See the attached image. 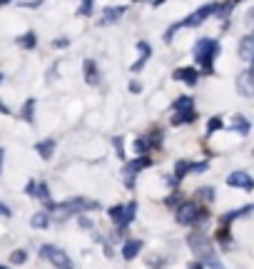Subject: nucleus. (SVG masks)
<instances>
[{
  "label": "nucleus",
  "instance_id": "obj_22",
  "mask_svg": "<svg viewBox=\"0 0 254 269\" xmlns=\"http://www.w3.org/2000/svg\"><path fill=\"white\" fill-rule=\"evenodd\" d=\"M190 165L192 162H187V160H179L175 165V180H182V177H187V172H190Z\"/></svg>",
  "mask_w": 254,
  "mask_h": 269
},
{
  "label": "nucleus",
  "instance_id": "obj_26",
  "mask_svg": "<svg viewBox=\"0 0 254 269\" xmlns=\"http://www.w3.org/2000/svg\"><path fill=\"white\" fill-rule=\"evenodd\" d=\"M222 117H212L210 122H207V134H212V132H217V130H222Z\"/></svg>",
  "mask_w": 254,
  "mask_h": 269
},
{
  "label": "nucleus",
  "instance_id": "obj_7",
  "mask_svg": "<svg viewBox=\"0 0 254 269\" xmlns=\"http://www.w3.org/2000/svg\"><path fill=\"white\" fill-rule=\"evenodd\" d=\"M217 8H219V5H204V8H199L197 13H192L187 20H182L179 25H182V28H197V25H202L204 20L210 18V13H217Z\"/></svg>",
  "mask_w": 254,
  "mask_h": 269
},
{
  "label": "nucleus",
  "instance_id": "obj_35",
  "mask_svg": "<svg viewBox=\"0 0 254 269\" xmlns=\"http://www.w3.org/2000/svg\"><path fill=\"white\" fill-rule=\"evenodd\" d=\"M130 93H142V85H140L137 80H132V82H130Z\"/></svg>",
  "mask_w": 254,
  "mask_h": 269
},
{
  "label": "nucleus",
  "instance_id": "obj_21",
  "mask_svg": "<svg viewBox=\"0 0 254 269\" xmlns=\"http://www.w3.org/2000/svg\"><path fill=\"white\" fill-rule=\"evenodd\" d=\"M190 107H195V100H192L190 95L177 97L175 100V113H179V110H190Z\"/></svg>",
  "mask_w": 254,
  "mask_h": 269
},
{
  "label": "nucleus",
  "instance_id": "obj_10",
  "mask_svg": "<svg viewBox=\"0 0 254 269\" xmlns=\"http://www.w3.org/2000/svg\"><path fill=\"white\" fill-rule=\"evenodd\" d=\"M239 58L244 62H252L254 60V33H249V35H244L239 40Z\"/></svg>",
  "mask_w": 254,
  "mask_h": 269
},
{
  "label": "nucleus",
  "instance_id": "obj_42",
  "mask_svg": "<svg viewBox=\"0 0 254 269\" xmlns=\"http://www.w3.org/2000/svg\"><path fill=\"white\" fill-rule=\"evenodd\" d=\"M0 80H3V75H0Z\"/></svg>",
  "mask_w": 254,
  "mask_h": 269
},
{
  "label": "nucleus",
  "instance_id": "obj_17",
  "mask_svg": "<svg viewBox=\"0 0 254 269\" xmlns=\"http://www.w3.org/2000/svg\"><path fill=\"white\" fill-rule=\"evenodd\" d=\"M137 48H140V53H142V55H140V60H137L135 65H132V73H140V70L145 68L147 58H150V45H147V42H140Z\"/></svg>",
  "mask_w": 254,
  "mask_h": 269
},
{
  "label": "nucleus",
  "instance_id": "obj_28",
  "mask_svg": "<svg viewBox=\"0 0 254 269\" xmlns=\"http://www.w3.org/2000/svg\"><path fill=\"white\" fill-rule=\"evenodd\" d=\"M93 3H95V0H82V5H80V15H90V13H93Z\"/></svg>",
  "mask_w": 254,
  "mask_h": 269
},
{
  "label": "nucleus",
  "instance_id": "obj_40",
  "mask_svg": "<svg viewBox=\"0 0 254 269\" xmlns=\"http://www.w3.org/2000/svg\"><path fill=\"white\" fill-rule=\"evenodd\" d=\"M249 73H252V75H254V60H252V62H249Z\"/></svg>",
  "mask_w": 254,
  "mask_h": 269
},
{
  "label": "nucleus",
  "instance_id": "obj_38",
  "mask_svg": "<svg viewBox=\"0 0 254 269\" xmlns=\"http://www.w3.org/2000/svg\"><path fill=\"white\" fill-rule=\"evenodd\" d=\"M247 15H249V18H247V23H249V25H254V8L247 13Z\"/></svg>",
  "mask_w": 254,
  "mask_h": 269
},
{
  "label": "nucleus",
  "instance_id": "obj_5",
  "mask_svg": "<svg viewBox=\"0 0 254 269\" xmlns=\"http://www.w3.org/2000/svg\"><path fill=\"white\" fill-rule=\"evenodd\" d=\"M175 214H177V222L184 225V227H187V225H195L197 219H199V212H197L195 202H182V205L177 207Z\"/></svg>",
  "mask_w": 254,
  "mask_h": 269
},
{
  "label": "nucleus",
  "instance_id": "obj_8",
  "mask_svg": "<svg viewBox=\"0 0 254 269\" xmlns=\"http://www.w3.org/2000/svg\"><path fill=\"white\" fill-rule=\"evenodd\" d=\"M227 185L229 187H239V190H254V180H252V174H247V172H232L229 177H227Z\"/></svg>",
  "mask_w": 254,
  "mask_h": 269
},
{
  "label": "nucleus",
  "instance_id": "obj_23",
  "mask_svg": "<svg viewBox=\"0 0 254 269\" xmlns=\"http://www.w3.org/2000/svg\"><path fill=\"white\" fill-rule=\"evenodd\" d=\"M18 45H20V48H28V50H30V48H35V45H38V38H35V33H25V35L18 40Z\"/></svg>",
  "mask_w": 254,
  "mask_h": 269
},
{
  "label": "nucleus",
  "instance_id": "obj_29",
  "mask_svg": "<svg viewBox=\"0 0 254 269\" xmlns=\"http://www.w3.org/2000/svg\"><path fill=\"white\" fill-rule=\"evenodd\" d=\"M78 225L82 230H93V222H90V217H85V214H78Z\"/></svg>",
  "mask_w": 254,
  "mask_h": 269
},
{
  "label": "nucleus",
  "instance_id": "obj_30",
  "mask_svg": "<svg viewBox=\"0 0 254 269\" xmlns=\"http://www.w3.org/2000/svg\"><path fill=\"white\" fill-rule=\"evenodd\" d=\"M204 170H207V162H192V165H190V172L195 174V172H204Z\"/></svg>",
  "mask_w": 254,
  "mask_h": 269
},
{
  "label": "nucleus",
  "instance_id": "obj_9",
  "mask_svg": "<svg viewBox=\"0 0 254 269\" xmlns=\"http://www.w3.org/2000/svg\"><path fill=\"white\" fill-rule=\"evenodd\" d=\"M175 80H179V82H184V85H190V87H195L197 80H199V70L197 68H179V70H175Z\"/></svg>",
  "mask_w": 254,
  "mask_h": 269
},
{
  "label": "nucleus",
  "instance_id": "obj_12",
  "mask_svg": "<svg viewBox=\"0 0 254 269\" xmlns=\"http://www.w3.org/2000/svg\"><path fill=\"white\" fill-rule=\"evenodd\" d=\"M140 252H142V239H127L125 247H122V257H125L127 262H132Z\"/></svg>",
  "mask_w": 254,
  "mask_h": 269
},
{
  "label": "nucleus",
  "instance_id": "obj_11",
  "mask_svg": "<svg viewBox=\"0 0 254 269\" xmlns=\"http://www.w3.org/2000/svg\"><path fill=\"white\" fill-rule=\"evenodd\" d=\"M82 73H85V82L87 85H100V68L95 60H85L82 62Z\"/></svg>",
  "mask_w": 254,
  "mask_h": 269
},
{
  "label": "nucleus",
  "instance_id": "obj_41",
  "mask_svg": "<svg viewBox=\"0 0 254 269\" xmlns=\"http://www.w3.org/2000/svg\"><path fill=\"white\" fill-rule=\"evenodd\" d=\"M0 269H8V267H5V264H0Z\"/></svg>",
  "mask_w": 254,
  "mask_h": 269
},
{
  "label": "nucleus",
  "instance_id": "obj_33",
  "mask_svg": "<svg viewBox=\"0 0 254 269\" xmlns=\"http://www.w3.org/2000/svg\"><path fill=\"white\" fill-rule=\"evenodd\" d=\"M35 187H38V182H35V180H30V182H28V187H25V192L30 194V197H35Z\"/></svg>",
  "mask_w": 254,
  "mask_h": 269
},
{
  "label": "nucleus",
  "instance_id": "obj_15",
  "mask_svg": "<svg viewBox=\"0 0 254 269\" xmlns=\"http://www.w3.org/2000/svg\"><path fill=\"white\" fill-rule=\"evenodd\" d=\"M48 225H50V214L48 212H35L30 217V227H35V230H45Z\"/></svg>",
  "mask_w": 254,
  "mask_h": 269
},
{
  "label": "nucleus",
  "instance_id": "obj_39",
  "mask_svg": "<svg viewBox=\"0 0 254 269\" xmlns=\"http://www.w3.org/2000/svg\"><path fill=\"white\" fill-rule=\"evenodd\" d=\"M3 160H5V150L0 147V170H3Z\"/></svg>",
  "mask_w": 254,
  "mask_h": 269
},
{
  "label": "nucleus",
  "instance_id": "obj_32",
  "mask_svg": "<svg viewBox=\"0 0 254 269\" xmlns=\"http://www.w3.org/2000/svg\"><path fill=\"white\" fill-rule=\"evenodd\" d=\"M199 194H202L204 199H215V190H212V187H202V190H199Z\"/></svg>",
  "mask_w": 254,
  "mask_h": 269
},
{
  "label": "nucleus",
  "instance_id": "obj_16",
  "mask_svg": "<svg viewBox=\"0 0 254 269\" xmlns=\"http://www.w3.org/2000/svg\"><path fill=\"white\" fill-rule=\"evenodd\" d=\"M122 13H125V5H118V8H105V18L100 20V25H110L112 20H120Z\"/></svg>",
  "mask_w": 254,
  "mask_h": 269
},
{
  "label": "nucleus",
  "instance_id": "obj_3",
  "mask_svg": "<svg viewBox=\"0 0 254 269\" xmlns=\"http://www.w3.org/2000/svg\"><path fill=\"white\" fill-rule=\"evenodd\" d=\"M40 257L48 259L50 264H55L58 269H73V259L60 250V247H55V244H42L40 247Z\"/></svg>",
  "mask_w": 254,
  "mask_h": 269
},
{
  "label": "nucleus",
  "instance_id": "obj_36",
  "mask_svg": "<svg viewBox=\"0 0 254 269\" xmlns=\"http://www.w3.org/2000/svg\"><path fill=\"white\" fill-rule=\"evenodd\" d=\"M187 269H204V264H202L199 259H195V262H192V264H190V267H187Z\"/></svg>",
  "mask_w": 254,
  "mask_h": 269
},
{
  "label": "nucleus",
  "instance_id": "obj_25",
  "mask_svg": "<svg viewBox=\"0 0 254 269\" xmlns=\"http://www.w3.org/2000/svg\"><path fill=\"white\" fill-rule=\"evenodd\" d=\"M10 262H13V264H25V262H28V252L15 250L13 254H10Z\"/></svg>",
  "mask_w": 254,
  "mask_h": 269
},
{
  "label": "nucleus",
  "instance_id": "obj_6",
  "mask_svg": "<svg viewBox=\"0 0 254 269\" xmlns=\"http://www.w3.org/2000/svg\"><path fill=\"white\" fill-rule=\"evenodd\" d=\"M235 87L242 97H254V75L249 70H242L235 80Z\"/></svg>",
  "mask_w": 254,
  "mask_h": 269
},
{
  "label": "nucleus",
  "instance_id": "obj_1",
  "mask_svg": "<svg viewBox=\"0 0 254 269\" xmlns=\"http://www.w3.org/2000/svg\"><path fill=\"white\" fill-rule=\"evenodd\" d=\"M192 55H195V60L199 62V68H202L207 75H212L215 60H217V55H219V42H217V40H210V38L197 40L195 48H192Z\"/></svg>",
  "mask_w": 254,
  "mask_h": 269
},
{
  "label": "nucleus",
  "instance_id": "obj_14",
  "mask_svg": "<svg viewBox=\"0 0 254 269\" xmlns=\"http://www.w3.org/2000/svg\"><path fill=\"white\" fill-rule=\"evenodd\" d=\"M35 150H38V154L42 160H50L55 154V140H42V142L35 145Z\"/></svg>",
  "mask_w": 254,
  "mask_h": 269
},
{
  "label": "nucleus",
  "instance_id": "obj_27",
  "mask_svg": "<svg viewBox=\"0 0 254 269\" xmlns=\"http://www.w3.org/2000/svg\"><path fill=\"white\" fill-rule=\"evenodd\" d=\"M132 150H135V154H145V152H147V140L137 137L135 142H132Z\"/></svg>",
  "mask_w": 254,
  "mask_h": 269
},
{
  "label": "nucleus",
  "instance_id": "obj_37",
  "mask_svg": "<svg viewBox=\"0 0 254 269\" xmlns=\"http://www.w3.org/2000/svg\"><path fill=\"white\" fill-rule=\"evenodd\" d=\"M53 45H55V48H65V45H67V40H55Z\"/></svg>",
  "mask_w": 254,
  "mask_h": 269
},
{
  "label": "nucleus",
  "instance_id": "obj_2",
  "mask_svg": "<svg viewBox=\"0 0 254 269\" xmlns=\"http://www.w3.org/2000/svg\"><path fill=\"white\" fill-rule=\"evenodd\" d=\"M187 244L192 247V252L199 257V262H202V264H207L210 269H224V267H222V262L217 259L215 250H212V242H210L204 234H190Z\"/></svg>",
  "mask_w": 254,
  "mask_h": 269
},
{
  "label": "nucleus",
  "instance_id": "obj_13",
  "mask_svg": "<svg viewBox=\"0 0 254 269\" xmlns=\"http://www.w3.org/2000/svg\"><path fill=\"white\" fill-rule=\"evenodd\" d=\"M197 120V113L195 107H190V110H179L172 115V125H190V122H195Z\"/></svg>",
  "mask_w": 254,
  "mask_h": 269
},
{
  "label": "nucleus",
  "instance_id": "obj_18",
  "mask_svg": "<svg viewBox=\"0 0 254 269\" xmlns=\"http://www.w3.org/2000/svg\"><path fill=\"white\" fill-rule=\"evenodd\" d=\"M232 130H235L237 134H247L249 132V122H247L242 115H235L232 117Z\"/></svg>",
  "mask_w": 254,
  "mask_h": 269
},
{
  "label": "nucleus",
  "instance_id": "obj_19",
  "mask_svg": "<svg viewBox=\"0 0 254 269\" xmlns=\"http://www.w3.org/2000/svg\"><path fill=\"white\" fill-rule=\"evenodd\" d=\"M35 197H38L40 202H45V205L53 207V202H50V187H48L45 182H38V187H35Z\"/></svg>",
  "mask_w": 254,
  "mask_h": 269
},
{
  "label": "nucleus",
  "instance_id": "obj_24",
  "mask_svg": "<svg viewBox=\"0 0 254 269\" xmlns=\"http://www.w3.org/2000/svg\"><path fill=\"white\" fill-rule=\"evenodd\" d=\"M33 110H35V100H28L25 105H22V117L28 120V122H33L35 115H33Z\"/></svg>",
  "mask_w": 254,
  "mask_h": 269
},
{
  "label": "nucleus",
  "instance_id": "obj_4",
  "mask_svg": "<svg viewBox=\"0 0 254 269\" xmlns=\"http://www.w3.org/2000/svg\"><path fill=\"white\" fill-rule=\"evenodd\" d=\"M150 165H152V157H150V154H137L132 162H127V165L122 167L125 185H127V187H132V185H135V180H132V177H135L137 172H142V170H147Z\"/></svg>",
  "mask_w": 254,
  "mask_h": 269
},
{
  "label": "nucleus",
  "instance_id": "obj_34",
  "mask_svg": "<svg viewBox=\"0 0 254 269\" xmlns=\"http://www.w3.org/2000/svg\"><path fill=\"white\" fill-rule=\"evenodd\" d=\"M13 212H10V207L5 205V202H0V217H10Z\"/></svg>",
  "mask_w": 254,
  "mask_h": 269
},
{
  "label": "nucleus",
  "instance_id": "obj_20",
  "mask_svg": "<svg viewBox=\"0 0 254 269\" xmlns=\"http://www.w3.org/2000/svg\"><path fill=\"white\" fill-rule=\"evenodd\" d=\"M107 214H110V219H112V222L120 227V225H122V219H125V205H115V207H110Z\"/></svg>",
  "mask_w": 254,
  "mask_h": 269
},
{
  "label": "nucleus",
  "instance_id": "obj_31",
  "mask_svg": "<svg viewBox=\"0 0 254 269\" xmlns=\"http://www.w3.org/2000/svg\"><path fill=\"white\" fill-rule=\"evenodd\" d=\"M112 145H115V150H118V157H125V147H122V137H115V140H112Z\"/></svg>",
  "mask_w": 254,
  "mask_h": 269
}]
</instances>
